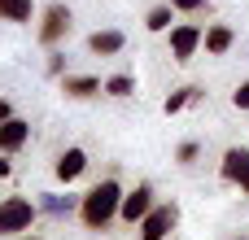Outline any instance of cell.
<instances>
[{
    "label": "cell",
    "instance_id": "52a82bcc",
    "mask_svg": "<svg viewBox=\"0 0 249 240\" xmlns=\"http://www.w3.org/2000/svg\"><path fill=\"white\" fill-rule=\"evenodd\" d=\"M149 210H153V188H149V184H140L136 192H123V210H118V219L136 227V223H144V214H149Z\"/></svg>",
    "mask_w": 249,
    "mask_h": 240
},
{
    "label": "cell",
    "instance_id": "6da1fadb",
    "mask_svg": "<svg viewBox=\"0 0 249 240\" xmlns=\"http://www.w3.org/2000/svg\"><path fill=\"white\" fill-rule=\"evenodd\" d=\"M118 210H123V188H118V179H101L88 197H79V219H83L88 232H105L109 219H118Z\"/></svg>",
    "mask_w": 249,
    "mask_h": 240
},
{
    "label": "cell",
    "instance_id": "ac0fdd59",
    "mask_svg": "<svg viewBox=\"0 0 249 240\" xmlns=\"http://www.w3.org/2000/svg\"><path fill=\"white\" fill-rule=\"evenodd\" d=\"M197 153H201V149H197V144L188 140V144H179V153H175V157H179L184 166H193V162H197Z\"/></svg>",
    "mask_w": 249,
    "mask_h": 240
},
{
    "label": "cell",
    "instance_id": "9c48e42d",
    "mask_svg": "<svg viewBox=\"0 0 249 240\" xmlns=\"http://www.w3.org/2000/svg\"><path fill=\"white\" fill-rule=\"evenodd\" d=\"M61 92H66V96H74V101H88V96L105 92V83H101V79H92V74H66V79H61Z\"/></svg>",
    "mask_w": 249,
    "mask_h": 240
},
{
    "label": "cell",
    "instance_id": "4fadbf2b",
    "mask_svg": "<svg viewBox=\"0 0 249 240\" xmlns=\"http://www.w3.org/2000/svg\"><path fill=\"white\" fill-rule=\"evenodd\" d=\"M74 197H66V192H39V210L44 214H53V219H70L74 214Z\"/></svg>",
    "mask_w": 249,
    "mask_h": 240
},
{
    "label": "cell",
    "instance_id": "7a4b0ae2",
    "mask_svg": "<svg viewBox=\"0 0 249 240\" xmlns=\"http://www.w3.org/2000/svg\"><path fill=\"white\" fill-rule=\"evenodd\" d=\"M31 223H35V206H31V197H4V201H0V236L31 232Z\"/></svg>",
    "mask_w": 249,
    "mask_h": 240
},
{
    "label": "cell",
    "instance_id": "3957f363",
    "mask_svg": "<svg viewBox=\"0 0 249 240\" xmlns=\"http://www.w3.org/2000/svg\"><path fill=\"white\" fill-rule=\"evenodd\" d=\"M175 223H179V210L166 201V206H153L149 214H144V223H140V240H166L175 232Z\"/></svg>",
    "mask_w": 249,
    "mask_h": 240
},
{
    "label": "cell",
    "instance_id": "ffe728a7",
    "mask_svg": "<svg viewBox=\"0 0 249 240\" xmlns=\"http://www.w3.org/2000/svg\"><path fill=\"white\" fill-rule=\"evenodd\" d=\"M179 13H197V9H206V0H171Z\"/></svg>",
    "mask_w": 249,
    "mask_h": 240
},
{
    "label": "cell",
    "instance_id": "9a60e30c",
    "mask_svg": "<svg viewBox=\"0 0 249 240\" xmlns=\"http://www.w3.org/2000/svg\"><path fill=\"white\" fill-rule=\"evenodd\" d=\"M197 101H201V87H179L175 96H166L162 109H166V114H179V109H188V105H197Z\"/></svg>",
    "mask_w": 249,
    "mask_h": 240
},
{
    "label": "cell",
    "instance_id": "8fae6325",
    "mask_svg": "<svg viewBox=\"0 0 249 240\" xmlns=\"http://www.w3.org/2000/svg\"><path fill=\"white\" fill-rule=\"evenodd\" d=\"M123 44H127L123 31H92V35H88V48H92L96 57H114V52H123Z\"/></svg>",
    "mask_w": 249,
    "mask_h": 240
},
{
    "label": "cell",
    "instance_id": "2e32d148",
    "mask_svg": "<svg viewBox=\"0 0 249 240\" xmlns=\"http://www.w3.org/2000/svg\"><path fill=\"white\" fill-rule=\"evenodd\" d=\"M171 22H175V4H158V9H149V17H144L149 31H171Z\"/></svg>",
    "mask_w": 249,
    "mask_h": 240
},
{
    "label": "cell",
    "instance_id": "603a6c76",
    "mask_svg": "<svg viewBox=\"0 0 249 240\" xmlns=\"http://www.w3.org/2000/svg\"><path fill=\"white\" fill-rule=\"evenodd\" d=\"M26 240H35V236H26Z\"/></svg>",
    "mask_w": 249,
    "mask_h": 240
},
{
    "label": "cell",
    "instance_id": "d6986e66",
    "mask_svg": "<svg viewBox=\"0 0 249 240\" xmlns=\"http://www.w3.org/2000/svg\"><path fill=\"white\" fill-rule=\"evenodd\" d=\"M232 105H236V109H249V79L236 87V92H232Z\"/></svg>",
    "mask_w": 249,
    "mask_h": 240
},
{
    "label": "cell",
    "instance_id": "5bb4252c",
    "mask_svg": "<svg viewBox=\"0 0 249 240\" xmlns=\"http://www.w3.org/2000/svg\"><path fill=\"white\" fill-rule=\"evenodd\" d=\"M35 0H0V22H31Z\"/></svg>",
    "mask_w": 249,
    "mask_h": 240
},
{
    "label": "cell",
    "instance_id": "8992f818",
    "mask_svg": "<svg viewBox=\"0 0 249 240\" xmlns=\"http://www.w3.org/2000/svg\"><path fill=\"white\" fill-rule=\"evenodd\" d=\"M219 175H223L228 184H236L241 192H249V149L232 144V149L223 153V166H219Z\"/></svg>",
    "mask_w": 249,
    "mask_h": 240
},
{
    "label": "cell",
    "instance_id": "277c9868",
    "mask_svg": "<svg viewBox=\"0 0 249 240\" xmlns=\"http://www.w3.org/2000/svg\"><path fill=\"white\" fill-rule=\"evenodd\" d=\"M66 35H70V9L66 4H48L44 9V22H39V44L44 48H57Z\"/></svg>",
    "mask_w": 249,
    "mask_h": 240
},
{
    "label": "cell",
    "instance_id": "44dd1931",
    "mask_svg": "<svg viewBox=\"0 0 249 240\" xmlns=\"http://www.w3.org/2000/svg\"><path fill=\"white\" fill-rule=\"evenodd\" d=\"M13 118V109H9V101H0V122H9Z\"/></svg>",
    "mask_w": 249,
    "mask_h": 240
},
{
    "label": "cell",
    "instance_id": "30bf717a",
    "mask_svg": "<svg viewBox=\"0 0 249 240\" xmlns=\"http://www.w3.org/2000/svg\"><path fill=\"white\" fill-rule=\"evenodd\" d=\"M83 171H88V153H83V149H66V153L57 157V179H61V184H74Z\"/></svg>",
    "mask_w": 249,
    "mask_h": 240
},
{
    "label": "cell",
    "instance_id": "5b68a950",
    "mask_svg": "<svg viewBox=\"0 0 249 240\" xmlns=\"http://www.w3.org/2000/svg\"><path fill=\"white\" fill-rule=\"evenodd\" d=\"M201 39H206V31H201L197 22H179V26H171V57H175V61H193L197 48H201Z\"/></svg>",
    "mask_w": 249,
    "mask_h": 240
},
{
    "label": "cell",
    "instance_id": "e0dca14e",
    "mask_svg": "<svg viewBox=\"0 0 249 240\" xmlns=\"http://www.w3.org/2000/svg\"><path fill=\"white\" fill-rule=\"evenodd\" d=\"M105 92L123 101V96H131V92H136V79H131V74H109V79H105Z\"/></svg>",
    "mask_w": 249,
    "mask_h": 240
},
{
    "label": "cell",
    "instance_id": "7c38bea8",
    "mask_svg": "<svg viewBox=\"0 0 249 240\" xmlns=\"http://www.w3.org/2000/svg\"><path fill=\"white\" fill-rule=\"evenodd\" d=\"M201 44H206V52H210V57H223V52H228V48L236 44V35H232V26L214 22V26L206 31V39H201Z\"/></svg>",
    "mask_w": 249,
    "mask_h": 240
},
{
    "label": "cell",
    "instance_id": "7402d4cb",
    "mask_svg": "<svg viewBox=\"0 0 249 240\" xmlns=\"http://www.w3.org/2000/svg\"><path fill=\"white\" fill-rule=\"evenodd\" d=\"M9 175H13V162H4V157H0V179H9Z\"/></svg>",
    "mask_w": 249,
    "mask_h": 240
},
{
    "label": "cell",
    "instance_id": "ba28073f",
    "mask_svg": "<svg viewBox=\"0 0 249 240\" xmlns=\"http://www.w3.org/2000/svg\"><path fill=\"white\" fill-rule=\"evenodd\" d=\"M26 140H31V122H22V118L0 122V153H18Z\"/></svg>",
    "mask_w": 249,
    "mask_h": 240
}]
</instances>
